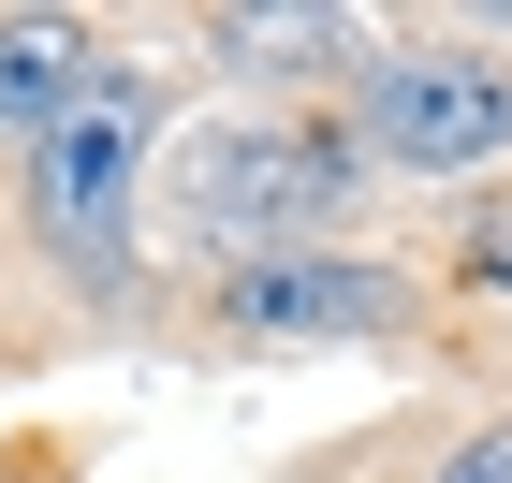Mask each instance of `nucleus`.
<instances>
[{"instance_id": "f257e3e1", "label": "nucleus", "mask_w": 512, "mask_h": 483, "mask_svg": "<svg viewBox=\"0 0 512 483\" xmlns=\"http://www.w3.org/2000/svg\"><path fill=\"white\" fill-rule=\"evenodd\" d=\"M352 132H308V118H264V103H220L161 147V220L220 264H264V249H308L337 205H352Z\"/></svg>"}, {"instance_id": "f03ea898", "label": "nucleus", "mask_w": 512, "mask_h": 483, "mask_svg": "<svg viewBox=\"0 0 512 483\" xmlns=\"http://www.w3.org/2000/svg\"><path fill=\"white\" fill-rule=\"evenodd\" d=\"M147 147H161V88L132 59H103L74 88V118L30 147V235L74 279H132V249H147Z\"/></svg>"}, {"instance_id": "7ed1b4c3", "label": "nucleus", "mask_w": 512, "mask_h": 483, "mask_svg": "<svg viewBox=\"0 0 512 483\" xmlns=\"http://www.w3.org/2000/svg\"><path fill=\"white\" fill-rule=\"evenodd\" d=\"M498 147H512L498 44H381L352 74V161H381V176H483Z\"/></svg>"}, {"instance_id": "20e7f679", "label": "nucleus", "mask_w": 512, "mask_h": 483, "mask_svg": "<svg viewBox=\"0 0 512 483\" xmlns=\"http://www.w3.org/2000/svg\"><path fill=\"white\" fill-rule=\"evenodd\" d=\"M425 293L366 264V249H264V264H220V322L264 337V352H352V337H395Z\"/></svg>"}, {"instance_id": "39448f33", "label": "nucleus", "mask_w": 512, "mask_h": 483, "mask_svg": "<svg viewBox=\"0 0 512 483\" xmlns=\"http://www.w3.org/2000/svg\"><path fill=\"white\" fill-rule=\"evenodd\" d=\"M88 74H103L88 15H0V147H44Z\"/></svg>"}, {"instance_id": "423d86ee", "label": "nucleus", "mask_w": 512, "mask_h": 483, "mask_svg": "<svg viewBox=\"0 0 512 483\" xmlns=\"http://www.w3.org/2000/svg\"><path fill=\"white\" fill-rule=\"evenodd\" d=\"M220 59H249V74H293V59H308V44H352V15H220Z\"/></svg>"}, {"instance_id": "0eeeda50", "label": "nucleus", "mask_w": 512, "mask_h": 483, "mask_svg": "<svg viewBox=\"0 0 512 483\" xmlns=\"http://www.w3.org/2000/svg\"><path fill=\"white\" fill-rule=\"evenodd\" d=\"M425 483H512V425H469V440L439 454V469H425Z\"/></svg>"}]
</instances>
